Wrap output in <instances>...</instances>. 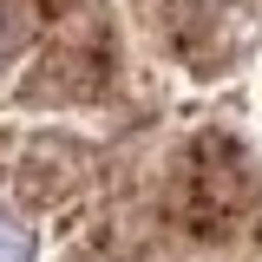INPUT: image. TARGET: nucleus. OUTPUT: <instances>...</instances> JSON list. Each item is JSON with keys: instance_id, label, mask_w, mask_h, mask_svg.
Wrapping results in <instances>:
<instances>
[{"instance_id": "1", "label": "nucleus", "mask_w": 262, "mask_h": 262, "mask_svg": "<svg viewBox=\"0 0 262 262\" xmlns=\"http://www.w3.org/2000/svg\"><path fill=\"white\" fill-rule=\"evenodd\" d=\"M125 20H144V59L125 72V85L112 105L79 131L66 151L27 164L0 184V203L20 223H46L79 170L98 164L112 144L151 138V131H229V138H262V0H125ZM125 20L98 39L85 59L53 72L46 85L13 98L0 112V144L33 138L53 118H66L79 92L92 85L98 59L112 53V39Z\"/></svg>"}]
</instances>
